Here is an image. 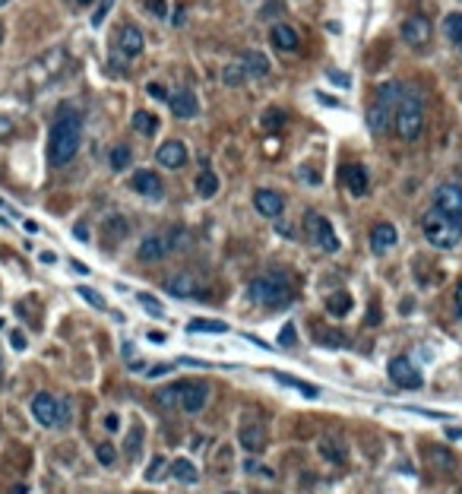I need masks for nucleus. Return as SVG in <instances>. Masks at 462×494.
<instances>
[{
  "instance_id": "38",
  "label": "nucleus",
  "mask_w": 462,
  "mask_h": 494,
  "mask_svg": "<svg viewBox=\"0 0 462 494\" xmlns=\"http://www.w3.org/2000/svg\"><path fill=\"white\" fill-rule=\"evenodd\" d=\"M111 6H114V0H101V4H98V10L92 13V26H95V29H98L101 23H105V16L111 13Z\"/></svg>"
},
{
  "instance_id": "29",
  "label": "nucleus",
  "mask_w": 462,
  "mask_h": 494,
  "mask_svg": "<svg viewBox=\"0 0 462 494\" xmlns=\"http://www.w3.org/2000/svg\"><path fill=\"white\" fill-rule=\"evenodd\" d=\"M171 472H174V478H178V482H187V485H193L196 478V469H193V463H190V459H174V466H171Z\"/></svg>"
},
{
  "instance_id": "48",
  "label": "nucleus",
  "mask_w": 462,
  "mask_h": 494,
  "mask_svg": "<svg viewBox=\"0 0 462 494\" xmlns=\"http://www.w3.org/2000/svg\"><path fill=\"white\" fill-rule=\"evenodd\" d=\"M77 238L86 241V238H89V228H86V225H77Z\"/></svg>"
},
{
  "instance_id": "6",
  "label": "nucleus",
  "mask_w": 462,
  "mask_h": 494,
  "mask_svg": "<svg viewBox=\"0 0 462 494\" xmlns=\"http://www.w3.org/2000/svg\"><path fill=\"white\" fill-rule=\"evenodd\" d=\"M32 415L42 428H57V425H67L70 418V405L67 403H57L51 393H38L32 399Z\"/></svg>"
},
{
  "instance_id": "51",
  "label": "nucleus",
  "mask_w": 462,
  "mask_h": 494,
  "mask_svg": "<svg viewBox=\"0 0 462 494\" xmlns=\"http://www.w3.org/2000/svg\"><path fill=\"white\" fill-rule=\"evenodd\" d=\"M54 260H57V257H54L51 250H45V254H42V263H54Z\"/></svg>"
},
{
  "instance_id": "44",
  "label": "nucleus",
  "mask_w": 462,
  "mask_h": 494,
  "mask_svg": "<svg viewBox=\"0 0 462 494\" xmlns=\"http://www.w3.org/2000/svg\"><path fill=\"white\" fill-rule=\"evenodd\" d=\"M168 371H171V364H155V368H149L146 374L149 377H162V374H168Z\"/></svg>"
},
{
  "instance_id": "53",
  "label": "nucleus",
  "mask_w": 462,
  "mask_h": 494,
  "mask_svg": "<svg viewBox=\"0 0 462 494\" xmlns=\"http://www.w3.org/2000/svg\"><path fill=\"white\" fill-rule=\"evenodd\" d=\"M77 4H83V6H86V4H92V0H77Z\"/></svg>"
},
{
  "instance_id": "24",
  "label": "nucleus",
  "mask_w": 462,
  "mask_h": 494,
  "mask_svg": "<svg viewBox=\"0 0 462 494\" xmlns=\"http://www.w3.org/2000/svg\"><path fill=\"white\" fill-rule=\"evenodd\" d=\"M165 288L171 295H178V298H187V295L196 292V282H193V276H190V273H178V276H171V279L165 282Z\"/></svg>"
},
{
  "instance_id": "31",
  "label": "nucleus",
  "mask_w": 462,
  "mask_h": 494,
  "mask_svg": "<svg viewBox=\"0 0 462 494\" xmlns=\"http://www.w3.org/2000/svg\"><path fill=\"white\" fill-rule=\"evenodd\" d=\"M187 330L190 333H225L228 323H222V320H190Z\"/></svg>"
},
{
  "instance_id": "14",
  "label": "nucleus",
  "mask_w": 462,
  "mask_h": 494,
  "mask_svg": "<svg viewBox=\"0 0 462 494\" xmlns=\"http://www.w3.org/2000/svg\"><path fill=\"white\" fill-rule=\"evenodd\" d=\"M402 42L409 45H424L431 42V23H427V16H409L402 23Z\"/></svg>"
},
{
  "instance_id": "27",
  "label": "nucleus",
  "mask_w": 462,
  "mask_h": 494,
  "mask_svg": "<svg viewBox=\"0 0 462 494\" xmlns=\"http://www.w3.org/2000/svg\"><path fill=\"white\" fill-rule=\"evenodd\" d=\"M196 193L200 197H215L219 193V178H215L213 172H200V178H196Z\"/></svg>"
},
{
  "instance_id": "28",
  "label": "nucleus",
  "mask_w": 462,
  "mask_h": 494,
  "mask_svg": "<svg viewBox=\"0 0 462 494\" xmlns=\"http://www.w3.org/2000/svg\"><path fill=\"white\" fill-rule=\"evenodd\" d=\"M130 159H133V152H130V146H114L111 149V155H108V162H111V168L114 172H124V168H130Z\"/></svg>"
},
{
  "instance_id": "21",
  "label": "nucleus",
  "mask_w": 462,
  "mask_h": 494,
  "mask_svg": "<svg viewBox=\"0 0 462 494\" xmlns=\"http://www.w3.org/2000/svg\"><path fill=\"white\" fill-rule=\"evenodd\" d=\"M241 64H244V70H247V77H269V57H266V54L244 51Z\"/></svg>"
},
{
  "instance_id": "4",
  "label": "nucleus",
  "mask_w": 462,
  "mask_h": 494,
  "mask_svg": "<svg viewBox=\"0 0 462 494\" xmlns=\"http://www.w3.org/2000/svg\"><path fill=\"white\" fill-rule=\"evenodd\" d=\"M421 228H424V238L431 241L434 247H440V250H450V247H456L462 241V225H459V222L450 219V215H444L440 209H434V206L424 213Z\"/></svg>"
},
{
  "instance_id": "34",
  "label": "nucleus",
  "mask_w": 462,
  "mask_h": 494,
  "mask_svg": "<svg viewBox=\"0 0 462 494\" xmlns=\"http://www.w3.org/2000/svg\"><path fill=\"white\" fill-rule=\"evenodd\" d=\"M137 301H140L142 308H146V310H149V314H152V317H165V308H162V301H155L152 295L140 292V295H137Z\"/></svg>"
},
{
  "instance_id": "36",
  "label": "nucleus",
  "mask_w": 462,
  "mask_h": 494,
  "mask_svg": "<svg viewBox=\"0 0 462 494\" xmlns=\"http://www.w3.org/2000/svg\"><path fill=\"white\" fill-rule=\"evenodd\" d=\"M95 456H98L101 466H114V459H118V453H114L111 444H98L95 447Z\"/></svg>"
},
{
  "instance_id": "56",
  "label": "nucleus",
  "mask_w": 462,
  "mask_h": 494,
  "mask_svg": "<svg viewBox=\"0 0 462 494\" xmlns=\"http://www.w3.org/2000/svg\"><path fill=\"white\" fill-rule=\"evenodd\" d=\"M0 330H4V320H0Z\"/></svg>"
},
{
  "instance_id": "26",
  "label": "nucleus",
  "mask_w": 462,
  "mask_h": 494,
  "mask_svg": "<svg viewBox=\"0 0 462 494\" xmlns=\"http://www.w3.org/2000/svg\"><path fill=\"white\" fill-rule=\"evenodd\" d=\"M130 124H133V130H137V133H142V137H152L155 127H159V118H155V114H149V111H137Z\"/></svg>"
},
{
  "instance_id": "1",
  "label": "nucleus",
  "mask_w": 462,
  "mask_h": 494,
  "mask_svg": "<svg viewBox=\"0 0 462 494\" xmlns=\"http://www.w3.org/2000/svg\"><path fill=\"white\" fill-rule=\"evenodd\" d=\"M79 143H83V118L77 111H70V108H60L57 120L51 124V133H47V159L54 165H67L79 152Z\"/></svg>"
},
{
  "instance_id": "55",
  "label": "nucleus",
  "mask_w": 462,
  "mask_h": 494,
  "mask_svg": "<svg viewBox=\"0 0 462 494\" xmlns=\"http://www.w3.org/2000/svg\"><path fill=\"white\" fill-rule=\"evenodd\" d=\"M4 4H10V0H0V6H4Z\"/></svg>"
},
{
  "instance_id": "49",
  "label": "nucleus",
  "mask_w": 462,
  "mask_h": 494,
  "mask_svg": "<svg viewBox=\"0 0 462 494\" xmlns=\"http://www.w3.org/2000/svg\"><path fill=\"white\" fill-rule=\"evenodd\" d=\"M456 310H459V317H462V282H459V288H456Z\"/></svg>"
},
{
  "instance_id": "47",
  "label": "nucleus",
  "mask_w": 462,
  "mask_h": 494,
  "mask_svg": "<svg viewBox=\"0 0 462 494\" xmlns=\"http://www.w3.org/2000/svg\"><path fill=\"white\" fill-rule=\"evenodd\" d=\"M329 79L339 86H349V77H345V73H329Z\"/></svg>"
},
{
  "instance_id": "43",
  "label": "nucleus",
  "mask_w": 462,
  "mask_h": 494,
  "mask_svg": "<svg viewBox=\"0 0 462 494\" xmlns=\"http://www.w3.org/2000/svg\"><path fill=\"white\" fill-rule=\"evenodd\" d=\"M278 339H282V346H295V327H285Z\"/></svg>"
},
{
  "instance_id": "20",
  "label": "nucleus",
  "mask_w": 462,
  "mask_h": 494,
  "mask_svg": "<svg viewBox=\"0 0 462 494\" xmlns=\"http://www.w3.org/2000/svg\"><path fill=\"white\" fill-rule=\"evenodd\" d=\"M269 42L276 45L278 51H298V32L291 29L288 23H278V26H273V32H269Z\"/></svg>"
},
{
  "instance_id": "9",
  "label": "nucleus",
  "mask_w": 462,
  "mask_h": 494,
  "mask_svg": "<svg viewBox=\"0 0 462 494\" xmlns=\"http://www.w3.org/2000/svg\"><path fill=\"white\" fill-rule=\"evenodd\" d=\"M434 209H440L462 225V184H440L434 191Z\"/></svg>"
},
{
  "instance_id": "32",
  "label": "nucleus",
  "mask_w": 462,
  "mask_h": 494,
  "mask_svg": "<svg viewBox=\"0 0 462 494\" xmlns=\"http://www.w3.org/2000/svg\"><path fill=\"white\" fill-rule=\"evenodd\" d=\"M222 79H225V86H241L244 79H247V70H244V64L237 60V64H228L225 70H222Z\"/></svg>"
},
{
  "instance_id": "46",
  "label": "nucleus",
  "mask_w": 462,
  "mask_h": 494,
  "mask_svg": "<svg viewBox=\"0 0 462 494\" xmlns=\"http://www.w3.org/2000/svg\"><path fill=\"white\" fill-rule=\"evenodd\" d=\"M105 428H108V431H118V428H120L118 415H108V418H105Z\"/></svg>"
},
{
  "instance_id": "19",
  "label": "nucleus",
  "mask_w": 462,
  "mask_h": 494,
  "mask_svg": "<svg viewBox=\"0 0 462 494\" xmlns=\"http://www.w3.org/2000/svg\"><path fill=\"white\" fill-rule=\"evenodd\" d=\"M342 181L355 197H364V191H368V168L358 165V162H351V165L342 168Z\"/></svg>"
},
{
  "instance_id": "18",
  "label": "nucleus",
  "mask_w": 462,
  "mask_h": 494,
  "mask_svg": "<svg viewBox=\"0 0 462 494\" xmlns=\"http://www.w3.org/2000/svg\"><path fill=\"white\" fill-rule=\"evenodd\" d=\"M254 206H257V213H263L266 219H276V215H282L285 200H282V193H276V191H257Z\"/></svg>"
},
{
  "instance_id": "8",
  "label": "nucleus",
  "mask_w": 462,
  "mask_h": 494,
  "mask_svg": "<svg viewBox=\"0 0 462 494\" xmlns=\"http://www.w3.org/2000/svg\"><path fill=\"white\" fill-rule=\"evenodd\" d=\"M390 381L396 383V387H402V390H421L424 377H421V371L412 364V358L399 355V358L390 361Z\"/></svg>"
},
{
  "instance_id": "54",
  "label": "nucleus",
  "mask_w": 462,
  "mask_h": 494,
  "mask_svg": "<svg viewBox=\"0 0 462 494\" xmlns=\"http://www.w3.org/2000/svg\"><path fill=\"white\" fill-rule=\"evenodd\" d=\"M0 42H4V29H0Z\"/></svg>"
},
{
  "instance_id": "33",
  "label": "nucleus",
  "mask_w": 462,
  "mask_h": 494,
  "mask_svg": "<svg viewBox=\"0 0 462 494\" xmlns=\"http://www.w3.org/2000/svg\"><path fill=\"white\" fill-rule=\"evenodd\" d=\"M181 387H184V383H171V387H165L159 393V405H165V409H171L174 403H181Z\"/></svg>"
},
{
  "instance_id": "39",
  "label": "nucleus",
  "mask_w": 462,
  "mask_h": 494,
  "mask_svg": "<svg viewBox=\"0 0 462 494\" xmlns=\"http://www.w3.org/2000/svg\"><path fill=\"white\" fill-rule=\"evenodd\" d=\"M146 10L149 13H152V16H165V13H168V4H165V0H146Z\"/></svg>"
},
{
  "instance_id": "11",
  "label": "nucleus",
  "mask_w": 462,
  "mask_h": 494,
  "mask_svg": "<svg viewBox=\"0 0 462 494\" xmlns=\"http://www.w3.org/2000/svg\"><path fill=\"white\" fill-rule=\"evenodd\" d=\"M209 399V383L203 381H190L181 387V409L184 412H200Z\"/></svg>"
},
{
  "instance_id": "25",
  "label": "nucleus",
  "mask_w": 462,
  "mask_h": 494,
  "mask_svg": "<svg viewBox=\"0 0 462 494\" xmlns=\"http://www.w3.org/2000/svg\"><path fill=\"white\" fill-rule=\"evenodd\" d=\"M444 32H446V38H450V42L459 48V54H462V13H450V16L444 19Z\"/></svg>"
},
{
  "instance_id": "7",
  "label": "nucleus",
  "mask_w": 462,
  "mask_h": 494,
  "mask_svg": "<svg viewBox=\"0 0 462 494\" xmlns=\"http://www.w3.org/2000/svg\"><path fill=\"white\" fill-rule=\"evenodd\" d=\"M304 228H308L310 241H314L320 250H326V254H336V250H339L336 232H332L329 219H323L320 213H308V215H304Z\"/></svg>"
},
{
  "instance_id": "40",
  "label": "nucleus",
  "mask_w": 462,
  "mask_h": 494,
  "mask_svg": "<svg viewBox=\"0 0 462 494\" xmlns=\"http://www.w3.org/2000/svg\"><path fill=\"white\" fill-rule=\"evenodd\" d=\"M165 466H168L165 459H162V456H155V459H152V469L146 472V478H149V482H155V478H159L162 472H165Z\"/></svg>"
},
{
  "instance_id": "35",
  "label": "nucleus",
  "mask_w": 462,
  "mask_h": 494,
  "mask_svg": "<svg viewBox=\"0 0 462 494\" xmlns=\"http://www.w3.org/2000/svg\"><path fill=\"white\" fill-rule=\"evenodd\" d=\"M77 295L83 298V301H89L92 308H98V310H105V298H101L98 292H95V288H86V286H79L77 288Z\"/></svg>"
},
{
  "instance_id": "30",
  "label": "nucleus",
  "mask_w": 462,
  "mask_h": 494,
  "mask_svg": "<svg viewBox=\"0 0 462 494\" xmlns=\"http://www.w3.org/2000/svg\"><path fill=\"white\" fill-rule=\"evenodd\" d=\"M326 310H329L332 317H345L351 310V298L345 295V292H336L329 301H326Z\"/></svg>"
},
{
  "instance_id": "2",
  "label": "nucleus",
  "mask_w": 462,
  "mask_h": 494,
  "mask_svg": "<svg viewBox=\"0 0 462 494\" xmlns=\"http://www.w3.org/2000/svg\"><path fill=\"white\" fill-rule=\"evenodd\" d=\"M424 127V105H421V92L412 86H402L396 101V130L405 143H415Z\"/></svg>"
},
{
  "instance_id": "45",
  "label": "nucleus",
  "mask_w": 462,
  "mask_h": 494,
  "mask_svg": "<svg viewBox=\"0 0 462 494\" xmlns=\"http://www.w3.org/2000/svg\"><path fill=\"white\" fill-rule=\"evenodd\" d=\"M70 266H73V273H79V276L89 273V266H86V263H79V260H70Z\"/></svg>"
},
{
  "instance_id": "13",
  "label": "nucleus",
  "mask_w": 462,
  "mask_h": 494,
  "mask_svg": "<svg viewBox=\"0 0 462 494\" xmlns=\"http://www.w3.org/2000/svg\"><path fill=\"white\" fill-rule=\"evenodd\" d=\"M155 162H159L162 168H181L187 162V149L181 140H168V143L159 146V152H155Z\"/></svg>"
},
{
  "instance_id": "52",
  "label": "nucleus",
  "mask_w": 462,
  "mask_h": 494,
  "mask_svg": "<svg viewBox=\"0 0 462 494\" xmlns=\"http://www.w3.org/2000/svg\"><path fill=\"white\" fill-rule=\"evenodd\" d=\"M29 488H26V485H16V488H13V494H26Z\"/></svg>"
},
{
  "instance_id": "23",
  "label": "nucleus",
  "mask_w": 462,
  "mask_h": 494,
  "mask_svg": "<svg viewBox=\"0 0 462 494\" xmlns=\"http://www.w3.org/2000/svg\"><path fill=\"white\" fill-rule=\"evenodd\" d=\"M241 444H244V450H250V453L263 450V444H266L263 425H244V431H241Z\"/></svg>"
},
{
  "instance_id": "17",
  "label": "nucleus",
  "mask_w": 462,
  "mask_h": 494,
  "mask_svg": "<svg viewBox=\"0 0 462 494\" xmlns=\"http://www.w3.org/2000/svg\"><path fill=\"white\" fill-rule=\"evenodd\" d=\"M118 51L124 54V57H137V54H142V32L137 29V26H120Z\"/></svg>"
},
{
  "instance_id": "42",
  "label": "nucleus",
  "mask_w": 462,
  "mask_h": 494,
  "mask_svg": "<svg viewBox=\"0 0 462 494\" xmlns=\"http://www.w3.org/2000/svg\"><path fill=\"white\" fill-rule=\"evenodd\" d=\"M10 342H13V349H16V352L26 349V336L19 333V330H13V333H10Z\"/></svg>"
},
{
  "instance_id": "37",
  "label": "nucleus",
  "mask_w": 462,
  "mask_h": 494,
  "mask_svg": "<svg viewBox=\"0 0 462 494\" xmlns=\"http://www.w3.org/2000/svg\"><path fill=\"white\" fill-rule=\"evenodd\" d=\"M285 124V114L278 111V108H273V111H266V118H263V127L266 130H278V127Z\"/></svg>"
},
{
  "instance_id": "15",
  "label": "nucleus",
  "mask_w": 462,
  "mask_h": 494,
  "mask_svg": "<svg viewBox=\"0 0 462 494\" xmlns=\"http://www.w3.org/2000/svg\"><path fill=\"white\" fill-rule=\"evenodd\" d=\"M168 250H171V245H168L165 235H146L142 245L137 247V257H140V260H146V263H155V260H162Z\"/></svg>"
},
{
  "instance_id": "3",
  "label": "nucleus",
  "mask_w": 462,
  "mask_h": 494,
  "mask_svg": "<svg viewBox=\"0 0 462 494\" xmlns=\"http://www.w3.org/2000/svg\"><path fill=\"white\" fill-rule=\"evenodd\" d=\"M250 301L263 304V308H282V304L291 301V279L282 273V269H269V273L257 276L250 282Z\"/></svg>"
},
{
  "instance_id": "50",
  "label": "nucleus",
  "mask_w": 462,
  "mask_h": 494,
  "mask_svg": "<svg viewBox=\"0 0 462 494\" xmlns=\"http://www.w3.org/2000/svg\"><path fill=\"white\" fill-rule=\"evenodd\" d=\"M446 434L456 437V441H462V428H446Z\"/></svg>"
},
{
  "instance_id": "10",
  "label": "nucleus",
  "mask_w": 462,
  "mask_h": 494,
  "mask_svg": "<svg viewBox=\"0 0 462 494\" xmlns=\"http://www.w3.org/2000/svg\"><path fill=\"white\" fill-rule=\"evenodd\" d=\"M168 105H171L174 118H181V120H190V118L200 114V101H196V96L187 89V86H184V89L168 92Z\"/></svg>"
},
{
  "instance_id": "16",
  "label": "nucleus",
  "mask_w": 462,
  "mask_h": 494,
  "mask_svg": "<svg viewBox=\"0 0 462 494\" xmlns=\"http://www.w3.org/2000/svg\"><path fill=\"white\" fill-rule=\"evenodd\" d=\"M133 191L142 193V197H149V200H159L162 193H165V187H162V178L155 172H137L133 174Z\"/></svg>"
},
{
  "instance_id": "22",
  "label": "nucleus",
  "mask_w": 462,
  "mask_h": 494,
  "mask_svg": "<svg viewBox=\"0 0 462 494\" xmlns=\"http://www.w3.org/2000/svg\"><path fill=\"white\" fill-rule=\"evenodd\" d=\"M273 377L282 387H291V390H298L301 396H308V399H317L320 396V390L314 387V383H308V381H301V377H291V374H282V371H273Z\"/></svg>"
},
{
  "instance_id": "41",
  "label": "nucleus",
  "mask_w": 462,
  "mask_h": 494,
  "mask_svg": "<svg viewBox=\"0 0 462 494\" xmlns=\"http://www.w3.org/2000/svg\"><path fill=\"white\" fill-rule=\"evenodd\" d=\"M146 92H149L152 99H159V101H168V89H165L162 83H149V86H146Z\"/></svg>"
},
{
  "instance_id": "12",
  "label": "nucleus",
  "mask_w": 462,
  "mask_h": 494,
  "mask_svg": "<svg viewBox=\"0 0 462 494\" xmlns=\"http://www.w3.org/2000/svg\"><path fill=\"white\" fill-rule=\"evenodd\" d=\"M396 241H399V232L390 222H377V225L371 228V250L373 254H390V250L396 247Z\"/></svg>"
},
{
  "instance_id": "5",
  "label": "nucleus",
  "mask_w": 462,
  "mask_h": 494,
  "mask_svg": "<svg viewBox=\"0 0 462 494\" xmlns=\"http://www.w3.org/2000/svg\"><path fill=\"white\" fill-rule=\"evenodd\" d=\"M399 92H402V86L399 83H383L377 89V99H373L371 111H368V127L373 133H383L386 124H390V114L396 111V101H399Z\"/></svg>"
}]
</instances>
